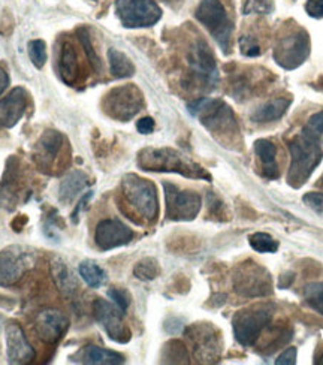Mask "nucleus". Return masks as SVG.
<instances>
[{
    "label": "nucleus",
    "instance_id": "obj_24",
    "mask_svg": "<svg viewBox=\"0 0 323 365\" xmlns=\"http://www.w3.org/2000/svg\"><path fill=\"white\" fill-rule=\"evenodd\" d=\"M87 186L88 177L81 171H72L60 182L58 200L65 204H71Z\"/></svg>",
    "mask_w": 323,
    "mask_h": 365
},
{
    "label": "nucleus",
    "instance_id": "obj_34",
    "mask_svg": "<svg viewBox=\"0 0 323 365\" xmlns=\"http://www.w3.org/2000/svg\"><path fill=\"white\" fill-rule=\"evenodd\" d=\"M274 11L272 0H245L242 12L249 14H271Z\"/></svg>",
    "mask_w": 323,
    "mask_h": 365
},
{
    "label": "nucleus",
    "instance_id": "obj_41",
    "mask_svg": "<svg viewBox=\"0 0 323 365\" xmlns=\"http://www.w3.org/2000/svg\"><path fill=\"white\" fill-rule=\"evenodd\" d=\"M297 362V347H287L286 351L275 359L277 365H294Z\"/></svg>",
    "mask_w": 323,
    "mask_h": 365
},
{
    "label": "nucleus",
    "instance_id": "obj_39",
    "mask_svg": "<svg viewBox=\"0 0 323 365\" xmlns=\"http://www.w3.org/2000/svg\"><path fill=\"white\" fill-rule=\"evenodd\" d=\"M302 129L307 130L309 133H312V135H314V136H319V138H320L322 133H323V111H319L314 115H312Z\"/></svg>",
    "mask_w": 323,
    "mask_h": 365
},
{
    "label": "nucleus",
    "instance_id": "obj_19",
    "mask_svg": "<svg viewBox=\"0 0 323 365\" xmlns=\"http://www.w3.org/2000/svg\"><path fill=\"white\" fill-rule=\"evenodd\" d=\"M29 105V95L23 87H15L8 96L0 99V128L11 129L19 123Z\"/></svg>",
    "mask_w": 323,
    "mask_h": 365
},
{
    "label": "nucleus",
    "instance_id": "obj_17",
    "mask_svg": "<svg viewBox=\"0 0 323 365\" xmlns=\"http://www.w3.org/2000/svg\"><path fill=\"white\" fill-rule=\"evenodd\" d=\"M34 327H35L36 336L43 343L54 344L63 337V334L69 327V321L65 313H61L60 310L48 309V310H42L36 316Z\"/></svg>",
    "mask_w": 323,
    "mask_h": 365
},
{
    "label": "nucleus",
    "instance_id": "obj_4",
    "mask_svg": "<svg viewBox=\"0 0 323 365\" xmlns=\"http://www.w3.org/2000/svg\"><path fill=\"white\" fill-rule=\"evenodd\" d=\"M121 192L129 205L147 222H153L159 215V200L156 186L151 181L128 174L121 180Z\"/></svg>",
    "mask_w": 323,
    "mask_h": 365
},
{
    "label": "nucleus",
    "instance_id": "obj_23",
    "mask_svg": "<svg viewBox=\"0 0 323 365\" xmlns=\"http://www.w3.org/2000/svg\"><path fill=\"white\" fill-rule=\"evenodd\" d=\"M255 153L262 163L264 177L268 180H277L280 175L279 165H277V147L268 140H257L255 143Z\"/></svg>",
    "mask_w": 323,
    "mask_h": 365
},
{
    "label": "nucleus",
    "instance_id": "obj_3",
    "mask_svg": "<svg viewBox=\"0 0 323 365\" xmlns=\"http://www.w3.org/2000/svg\"><path fill=\"white\" fill-rule=\"evenodd\" d=\"M188 108L192 115L198 117L199 121L219 138L229 136L230 140L238 133V123L234 111L220 99L201 98L190 102Z\"/></svg>",
    "mask_w": 323,
    "mask_h": 365
},
{
    "label": "nucleus",
    "instance_id": "obj_12",
    "mask_svg": "<svg viewBox=\"0 0 323 365\" xmlns=\"http://www.w3.org/2000/svg\"><path fill=\"white\" fill-rule=\"evenodd\" d=\"M34 264L35 253L30 249L21 246L4 249L0 252V286L8 287L19 283Z\"/></svg>",
    "mask_w": 323,
    "mask_h": 365
},
{
    "label": "nucleus",
    "instance_id": "obj_13",
    "mask_svg": "<svg viewBox=\"0 0 323 365\" xmlns=\"http://www.w3.org/2000/svg\"><path fill=\"white\" fill-rule=\"evenodd\" d=\"M189 68L193 77L207 87H214L219 81V69L214 54L202 39H196L192 45L189 51Z\"/></svg>",
    "mask_w": 323,
    "mask_h": 365
},
{
    "label": "nucleus",
    "instance_id": "obj_20",
    "mask_svg": "<svg viewBox=\"0 0 323 365\" xmlns=\"http://www.w3.org/2000/svg\"><path fill=\"white\" fill-rule=\"evenodd\" d=\"M65 144V136L58 130H45L35 147V162L42 171L50 170L54 165L61 147Z\"/></svg>",
    "mask_w": 323,
    "mask_h": 365
},
{
    "label": "nucleus",
    "instance_id": "obj_8",
    "mask_svg": "<svg viewBox=\"0 0 323 365\" xmlns=\"http://www.w3.org/2000/svg\"><path fill=\"white\" fill-rule=\"evenodd\" d=\"M310 56V36L302 29L292 30L277 41L274 60L282 68L292 71L299 68Z\"/></svg>",
    "mask_w": 323,
    "mask_h": 365
},
{
    "label": "nucleus",
    "instance_id": "obj_44",
    "mask_svg": "<svg viewBox=\"0 0 323 365\" xmlns=\"http://www.w3.org/2000/svg\"><path fill=\"white\" fill-rule=\"evenodd\" d=\"M8 86H9V75L4 68H0V96L4 95V91L8 88Z\"/></svg>",
    "mask_w": 323,
    "mask_h": 365
},
{
    "label": "nucleus",
    "instance_id": "obj_10",
    "mask_svg": "<svg viewBox=\"0 0 323 365\" xmlns=\"http://www.w3.org/2000/svg\"><path fill=\"white\" fill-rule=\"evenodd\" d=\"M116 14L128 29L151 27L162 19V9L155 0H117Z\"/></svg>",
    "mask_w": 323,
    "mask_h": 365
},
{
    "label": "nucleus",
    "instance_id": "obj_11",
    "mask_svg": "<svg viewBox=\"0 0 323 365\" xmlns=\"http://www.w3.org/2000/svg\"><path fill=\"white\" fill-rule=\"evenodd\" d=\"M166 200V217L169 220L189 222L193 220L202 207V200L196 192L180 190L171 182H163Z\"/></svg>",
    "mask_w": 323,
    "mask_h": 365
},
{
    "label": "nucleus",
    "instance_id": "obj_35",
    "mask_svg": "<svg viewBox=\"0 0 323 365\" xmlns=\"http://www.w3.org/2000/svg\"><path fill=\"white\" fill-rule=\"evenodd\" d=\"M165 349H168V351L171 352L166 356L168 362H189L186 347H184L180 341H169Z\"/></svg>",
    "mask_w": 323,
    "mask_h": 365
},
{
    "label": "nucleus",
    "instance_id": "obj_21",
    "mask_svg": "<svg viewBox=\"0 0 323 365\" xmlns=\"http://www.w3.org/2000/svg\"><path fill=\"white\" fill-rule=\"evenodd\" d=\"M75 362L81 364H90V365H118L125 364V356L121 354H117L114 351H108V349L88 344L84 346L81 351L72 356Z\"/></svg>",
    "mask_w": 323,
    "mask_h": 365
},
{
    "label": "nucleus",
    "instance_id": "obj_43",
    "mask_svg": "<svg viewBox=\"0 0 323 365\" xmlns=\"http://www.w3.org/2000/svg\"><path fill=\"white\" fill-rule=\"evenodd\" d=\"M91 196H93V192H88L87 195H84L83 196V200L80 201V204H78V207H76V210L73 211V215H72V219H73V222L76 223V222H78V217H80V212H81V210L87 205V202H88V200H90V197Z\"/></svg>",
    "mask_w": 323,
    "mask_h": 365
},
{
    "label": "nucleus",
    "instance_id": "obj_16",
    "mask_svg": "<svg viewBox=\"0 0 323 365\" xmlns=\"http://www.w3.org/2000/svg\"><path fill=\"white\" fill-rule=\"evenodd\" d=\"M135 234L129 226L116 219L102 220L95 231V241L99 249L111 250L116 247L126 246L133 240Z\"/></svg>",
    "mask_w": 323,
    "mask_h": 365
},
{
    "label": "nucleus",
    "instance_id": "obj_30",
    "mask_svg": "<svg viewBox=\"0 0 323 365\" xmlns=\"http://www.w3.org/2000/svg\"><path fill=\"white\" fill-rule=\"evenodd\" d=\"M250 246L257 253H275L279 250V241L274 240L270 234L256 232L249 238Z\"/></svg>",
    "mask_w": 323,
    "mask_h": 365
},
{
    "label": "nucleus",
    "instance_id": "obj_36",
    "mask_svg": "<svg viewBox=\"0 0 323 365\" xmlns=\"http://www.w3.org/2000/svg\"><path fill=\"white\" fill-rule=\"evenodd\" d=\"M240 51L247 57H257L260 54V47L253 36H241L240 38Z\"/></svg>",
    "mask_w": 323,
    "mask_h": 365
},
{
    "label": "nucleus",
    "instance_id": "obj_7",
    "mask_svg": "<svg viewBox=\"0 0 323 365\" xmlns=\"http://www.w3.org/2000/svg\"><path fill=\"white\" fill-rule=\"evenodd\" d=\"M103 111L118 121H128L143 110L144 98L141 90L133 84L113 88L103 98Z\"/></svg>",
    "mask_w": 323,
    "mask_h": 365
},
{
    "label": "nucleus",
    "instance_id": "obj_22",
    "mask_svg": "<svg viewBox=\"0 0 323 365\" xmlns=\"http://www.w3.org/2000/svg\"><path fill=\"white\" fill-rule=\"evenodd\" d=\"M78 71H80L78 56H76L73 45L71 42H65L61 45L60 57H58L60 78L66 84L72 86L76 80H78Z\"/></svg>",
    "mask_w": 323,
    "mask_h": 365
},
{
    "label": "nucleus",
    "instance_id": "obj_15",
    "mask_svg": "<svg viewBox=\"0 0 323 365\" xmlns=\"http://www.w3.org/2000/svg\"><path fill=\"white\" fill-rule=\"evenodd\" d=\"M93 314L111 340L117 343H128L130 340V329L123 321L125 313L116 304L98 298L93 304Z\"/></svg>",
    "mask_w": 323,
    "mask_h": 365
},
{
    "label": "nucleus",
    "instance_id": "obj_14",
    "mask_svg": "<svg viewBox=\"0 0 323 365\" xmlns=\"http://www.w3.org/2000/svg\"><path fill=\"white\" fill-rule=\"evenodd\" d=\"M195 356L201 362H215L220 358L222 341L219 332L208 324H198L188 329Z\"/></svg>",
    "mask_w": 323,
    "mask_h": 365
},
{
    "label": "nucleus",
    "instance_id": "obj_32",
    "mask_svg": "<svg viewBox=\"0 0 323 365\" xmlns=\"http://www.w3.org/2000/svg\"><path fill=\"white\" fill-rule=\"evenodd\" d=\"M76 35H78V39L81 42V47L84 48V53H86L87 58L90 60L91 66H93V69L96 72H101L102 71V62H101V58H99V56H98V53H96V50L93 47V43H91V39H90V35L87 32V29L80 27L78 30H76Z\"/></svg>",
    "mask_w": 323,
    "mask_h": 365
},
{
    "label": "nucleus",
    "instance_id": "obj_28",
    "mask_svg": "<svg viewBox=\"0 0 323 365\" xmlns=\"http://www.w3.org/2000/svg\"><path fill=\"white\" fill-rule=\"evenodd\" d=\"M80 276L90 287H101L106 282V272L95 262L84 261L80 264Z\"/></svg>",
    "mask_w": 323,
    "mask_h": 365
},
{
    "label": "nucleus",
    "instance_id": "obj_27",
    "mask_svg": "<svg viewBox=\"0 0 323 365\" xmlns=\"http://www.w3.org/2000/svg\"><path fill=\"white\" fill-rule=\"evenodd\" d=\"M108 62H110V71L116 78H129L135 73V65L132 60L117 48L108 50Z\"/></svg>",
    "mask_w": 323,
    "mask_h": 365
},
{
    "label": "nucleus",
    "instance_id": "obj_26",
    "mask_svg": "<svg viewBox=\"0 0 323 365\" xmlns=\"http://www.w3.org/2000/svg\"><path fill=\"white\" fill-rule=\"evenodd\" d=\"M51 271H53V277H54L56 286L58 287V291L66 298H71L76 291V280L73 277L72 271L68 268V265L63 261L60 259H56L53 262Z\"/></svg>",
    "mask_w": 323,
    "mask_h": 365
},
{
    "label": "nucleus",
    "instance_id": "obj_18",
    "mask_svg": "<svg viewBox=\"0 0 323 365\" xmlns=\"http://www.w3.org/2000/svg\"><path fill=\"white\" fill-rule=\"evenodd\" d=\"M6 352L9 364H29L35 359V351L27 341L21 327L17 322H9L5 328Z\"/></svg>",
    "mask_w": 323,
    "mask_h": 365
},
{
    "label": "nucleus",
    "instance_id": "obj_38",
    "mask_svg": "<svg viewBox=\"0 0 323 365\" xmlns=\"http://www.w3.org/2000/svg\"><path fill=\"white\" fill-rule=\"evenodd\" d=\"M108 297H110V298L114 301L116 306H117L123 313H125V312L128 310L129 304H130V298H129V295H128L125 291H121V289H117V287H111L110 291H108Z\"/></svg>",
    "mask_w": 323,
    "mask_h": 365
},
{
    "label": "nucleus",
    "instance_id": "obj_9",
    "mask_svg": "<svg viewBox=\"0 0 323 365\" xmlns=\"http://www.w3.org/2000/svg\"><path fill=\"white\" fill-rule=\"evenodd\" d=\"M234 291L245 298L271 295L272 282L270 272L252 261L241 264L234 274Z\"/></svg>",
    "mask_w": 323,
    "mask_h": 365
},
{
    "label": "nucleus",
    "instance_id": "obj_40",
    "mask_svg": "<svg viewBox=\"0 0 323 365\" xmlns=\"http://www.w3.org/2000/svg\"><path fill=\"white\" fill-rule=\"evenodd\" d=\"M305 11L313 19H322L323 17V0H309L305 4Z\"/></svg>",
    "mask_w": 323,
    "mask_h": 365
},
{
    "label": "nucleus",
    "instance_id": "obj_1",
    "mask_svg": "<svg viewBox=\"0 0 323 365\" xmlns=\"http://www.w3.org/2000/svg\"><path fill=\"white\" fill-rule=\"evenodd\" d=\"M138 165L144 171L174 173L193 180L211 181V175L201 165L174 148H144L138 155Z\"/></svg>",
    "mask_w": 323,
    "mask_h": 365
},
{
    "label": "nucleus",
    "instance_id": "obj_6",
    "mask_svg": "<svg viewBox=\"0 0 323 365\" xmlns=\"http://www.w3.org/2000/svg\"><path fill=\"white\" fill-rule=\"evenodd\" d=\"M195 17L211 34L222 51L227 53L234 26L230 23L227 12L220 0H201V4L196 8Z\"/></svg>",
    "mask_w": 323,
    "mask_h": 365
},
{
    "label": "nucleus",
    "instance_id": "obj_31",
    "mask_svg": "<svg viewBox=\"0 0 323 365\" xmlns=\"http://www.w3.org/2000/svg\"><path fill=\"white\" fill-rule=\"evenodd\" d=\"M304 298L309 306L323 316V283H310L304 287Z\"/></svg>",
    "mask_w": 323,
    "mask_h": 365
},
{
    "label": "nucleus",
    "instance_id": "obj_37",
    "mask_svg": "<svg viewBox=\"0 0 323 365\" xmlns=\"http://www.w3.org/2000/svg\"><path fill=\"white\" fill-rule=\"evenodd\" d=\"M304 204L309 207L310 210H313L316 215L323 217V193L319 192H312V193H307L302 197Z\"/></svg>",
    "mask_w": 323,
    "mask_h": 365
},
{
    "label": "nucleus",
    "instance_id": "obj_29",
    "mask_svg": "<svg viewBox=\"0 0 323 365\" xmlns=\"http://www.w3.org/2000/svg\"><path fill=\"white\" fill-rule=\"evenodd\" d=\"M160 274V265L155 257H145L141 259L133 268V276L143 282L155 280Z\"/></svg>",
    "mask_w": 323,
    "mask_h": 365
},
{
    "label": "nucleus",
    "instance_id": "obj_2",
    "mask_svg": "<svg viewBox=\"0 0 323 365\" xmlns=\"http://www.w3.org/2000/svg\"><path fill=\"white\" fill-rule=\"evenodd\" d=\"M319 136H314L307 130H301L294 140L289 141L290 166L287 173V182L292 187H301L322 162V148Z\"/></svg>",
    "mask_w": 323,
    "mask_h": 365
},
{
    "label": "nucleus",
    "instance_id": "obj_42",
    "mask_svg": "<svg viewBox=\"0 0 323 365\" xmlns=\"http://www.w3.org/2000/svg\"><path fill=\"white\" fill-rule=\"evenodd\" d=\"M136 129L143 135H148L155 130V120H153L151 117H144L136 123Z\"/></svg>",
    "mask_w": 323,
    "mask_h": 365
},
{
    "label": "nucleus",
    "instance_id": "obj_25",
    "mask_svg": "<svg viewBox=\"0 0 323 365\" xmlns=\"http://www.w3.org/2000/svg\"><path fill=\"white\" fill-rule=\"evenodd\" d=\"M289 105L290 101L287 99H274L262 106H259V108L252 114V120L255 123H271V121L280 120L286 114Z\"/></svg>",
    "mask_w": 323,
    "mask_h": 365
},
{
    "label": "nucleus",
    "instance_id": "obj_33",
    "mask_svg": "<svg viewBox=\"0 0 323 365\" xmlns=\"http://www.w3.org/2000/svg\"><path fill=\"white\" fill-rule=\"evenodd\" d=\"M27 51H29L30 60H32V63L38 69H42L45 63H47V43H45L42 39L30 41L27 45Z\"/></svg>",
    "mask_w": 323,
    "mask_h": 365
},
{
    "label": "nucleus",
    "instance_id": "obj_5",
    "mask_svg": "<svg viewBox=\"0 0 323 365\" xmlns=\"http://www.w3.org/2000/svg\"><path fill=\"white\" fill-rule=\"evenodd\" d=\"M274 313V304H256L253 307L237 312L232 319V327L238 343L245 347L253 346L271 322Z\"/></svg>",
    "mask_w": 323,
    "mask_h": 365
}]
</instances>
